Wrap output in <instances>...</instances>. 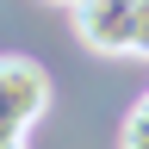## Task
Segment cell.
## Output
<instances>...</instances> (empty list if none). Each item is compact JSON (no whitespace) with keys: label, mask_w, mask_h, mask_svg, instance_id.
Returning a JSON list of instances; mask_svg holds the SVG:
<instances>
[{"label":"cell","mask_w":149,"mask_h":149,"mask_svg":"<svg viewBox=\"0 0 149 149\" xmlns=\"http://www.w3.org/2000/svg\"><path fill=\"white\" fill-rule=\"evenodd\" d=\"M50 112V74L31 56H0V137L25 143V130Z\"/></svg>","instance_id":"cell-1"},{"label":"cell","mask_w":149,"mask_h":149,"mask_svg":"<svg viewBox=\"0 0 149 149\" xmlns=\"http://www.w3.org/2000/svg\"><path fill=\"white\" fill-rule=\"evenodd\" d=\"M68 19L93 56H137V0H74Z\"/></svg>","instance_id":"cell-2"},{"label":"cell","mask_w":149,"mask_h":149,"mask_svg":"<svg viewBox=\"0 0 149 149\" xmlns=\"http://www.w3.org/2000/svg\"><path fill=\"white\" fill-rule=\"evenodd\" d=\"M118 149H149V93L124 112V130H118Z\"/></svg>","instance_id":"cell-3"},{"label":"cell","mask_w":149,"mask_h":149,"mask_svg":"<svg viewBox=\"0 0 149 149\" xmlns=\"http://www.w3.org/2000/svg\"><path fill=\"white\" fill-rule=\"evenodd\" d=\"M137 56H149V0H137Z\"/></svg>","instance_id":"cell-4"},{"label":"cell","mask_w":149,"mask_h":149,"mask_svg":"<svg viewBox=\"0 0 149 149\" xmlns=\"http://www.w3.org/2000/svg\"><path fill=\"white\" fill-rule=\"evenodd\" d=\"M0 149H25V143H13V137H0Z\"/></svg>","instance_id":"cell-5"},{"label":"cell","mask_w":149,"mask_h":149,"mask_svg":"<svg viewBox=\"0 0 149 149\" xmlns=\"http://www.w3.org/2000/svg\"><path fill=\"white\" fill-rule=\"evenodd\" d=\"M50 6H74V0H50Z\"/></svg>","instance_id":"cell-6"}]
</instances>
